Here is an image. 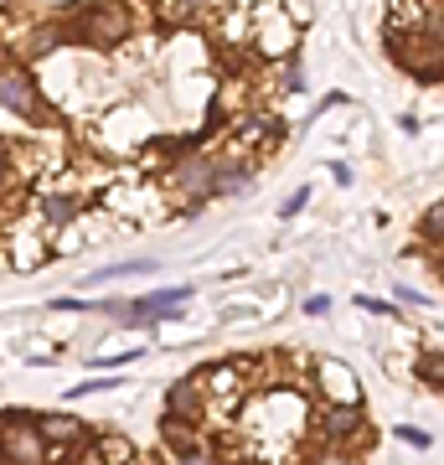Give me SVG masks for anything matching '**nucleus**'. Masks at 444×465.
I'll list each match as a JSON object with an SVG mask.
<instances>
[{
	"label": "nucleus",
	"mask_w": 444,
	"mask_h": 465,
	"mask_svg": "<svg viewBox=\"0 0 444 465\" xmlns=\"http://www.w3.org/2000/svg\"><path fill=\"white\" fill-rule=\"evenodd\" d=\"M398 440H403V445H419V450H429V445H434V440H429L424 430H398Z\"/></svg>",
	"instance_id": "obj_8"
},
{
	"label": "nucleus",
	"mask_w": 444,
	"mask_h": 465,
	"mask_svg": "<svg viewBox=\"0 0 444 465\" xmlns=\"http://www.w3.org/2000/svg\"><path fill=\"white\" fill-rule=\"evenodd\" d=\"M0 465H5V460H0Z\"/></svg>",
	"instance_id": "obj_10"
},
{
	"label": "nucleus",
	"mask_w": 444,
	"mask_h": 465,
	"mask_svg": "<svg viewBox=\"0 0 444 465\" xmlns=\"http://www.w3.org/2000/svg\"><path fill=\"white\" fill-rule=\"evenodd\" d=\"M140 347H124V351H109V357H94V367H119V362H134Z\"/></svg>",
	"instance_id": "obj_6"
},
{
	"label": "nucleus",
	"mask_w": 444,
	"mask_h": 465,
	"mask_svg": "<svg viewBox=\"0 0 444 465\" xmlns=\"http://www.w3.org/2000/svg\"><path fill=\"white\" fill-rule=\"evenodd\" d=\"M0 460H11V465H52V450H47V440L36 434L32 419H5V424H0Z\"/></svg>",
	"instance_id": "obj_2"
},
{
	"label": "nucleus",
	"mask_w": 444,
	"mask_h": 465,
	"mask_svg": "<svg viewBox=\"0 0 444 465\" xmlns=\"http://www.w3.org/2000/svg\"><path fill=\"white\" fill-rule=\"evenodd\" d=\"M0 109H11L16 119L47 124V104L36 94V78H26L16 63H0Z\"/></svg>",
	"instance_id": "obj_1"
},
{
	"label": "nucleus",
	"mask_w": 444,
	"mask_h": 465,
	"mask_svg": "<svg viewBox=\"0 0 444 465\" xmlns=\"http://www.w3.org/2000/svg\"><path fill=\"white\" fill-rule=\"evenodd\" d=\"M165 403H171V419H186V424H197V419H207V393H202L197 372L182 382H171V393H165Z\"/></svg>",
	"instance_id": "obj_4"
},
{
	"label": "nucleus",
	"mask_w": 444,
	"mask_h": 465,
	"mask_svg": "<svg viewBox=\"0 0 444 465\" xmlns=\"http://www.w3.org/2000/svg\"><path fill=\"white\" fill-rule=\"evenodd\" d=\"M305 202H311V192H305V186H300V192H295V197H290V202H284L280 213H284V217H295L300 207H305Z\"/></svg>",
	"instance_id": "obj_9"
},
{
	"label": "nucleus",
	"mask_w": 444,
	"mask_h": 465,
	"mask_svg": "<svg viewBox=\"0 0 444 465\" xmlns=\"http://www.w3.org/2000/svg\"><path fill=\"white\" fill-rule=\"evenodd\" d=\"M11 145H5V140H0V192H11Z\"/></svg>",
	"instance_id": "obj_7"
},
{
	"label": "nucleus",
	"mask_w": 444,
	"mask_h": 465,
	"mask_svg": "<svg viewBox=\"0 0 444 465\" xmlns=\"http://www.w3.org/2000/svg\"><path fill=\"white\" fill-rule=\"evenodd\" d=\"M315 378H321L326 409H357V403H362V388H357V378H351V367L321 362V367H315Z\"/></svg>",
	"instance_id": "obj_3"
},
{
	"label": "nucleus",
	"mask_w": 444,
	"mask_h": 465,
	"mask_svg": "<svg viewBox=\"0 0 444 465\" xmlns=\"http://www.w3.org/2000/svg\"><path fill=\"white\" fill-rule=\"evenodd\" d=\"M36 434L47 440V450H52V445H63V450H67V445H88V440H94L83 419H67V414H47V419H36Z\"/></svg>",
	"instance_id": "obj_5"
}]
</instances>
